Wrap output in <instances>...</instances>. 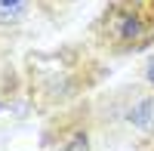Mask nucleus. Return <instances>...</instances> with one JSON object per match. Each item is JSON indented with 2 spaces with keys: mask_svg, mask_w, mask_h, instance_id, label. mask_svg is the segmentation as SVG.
<instances>
[{
  "mask_svg": "<svg viewBox=\"0 0 154 151\" xmlns=\"http://www.w3.org/2000/svg\"><path fill=\"white\" fill-rule=\"evenodd\" d=\"M102 74V65L80 46H65L59 53L31 59V96L40 108H56L89 90Z\"/></svg>",
  "mask_w": 154,
  "mask_h": 151,
  "instance_id": "1",
  "label": "nucleus"
},
{
  "mask_svg": "<svg viewBox=\"0 0 154 151\" xmlns=\"http://www.w3.org/2000/svg\"><path fill=\"white\" fill-rule=\"evenodd\" d=\"M89 40L99 53L133 56L154 43V0H114L96 16Z\"/></svg>",
  "mask_w": 154,
  "mask_h": 151,
  "instance_id": "2",
  "label": "nucleus"
},
{
  "mask_svg": "<svg viewBox=\"0 0 154 151\" xmlns=\"http://www.w3.org/2000/svg\"><path fill=\"white\" fill-rule=\"evenodd\" d=\"M56 145L53 151H96L93 142V123H89L86 111H71L62 120V130H56Z\"/></svg>",
  "mask_w": 154,
  "mask_h": 151,
  "instance_id": "3",
  "label": "nucleus"
},
{
  "mask_svg": "<svg viewBox=\"0 0 154 151\" xmlns=\"http://www.w3.org/2000/svg\"><path fill=\"white\" fill-rule=\"evenodd\" d=\"M123 120L139 142H154V93H136L126 105Z\"/></svg>",
  "mask_w": 154,
  "mask_h": 151,
  "instance_id": "4",
  "label": "nucleus"
},
{
  "mask_svg": "<svg viewBox=\"0 0 154 151\" xmlns=\"http://www.w3.org/2000/svg\"><path fill=\"white\" fill-rule=\"evenodd\" d=\"M34 3L40 6V12H46L49 19H59L62 12H68V9L77 3V0H34Z\"/></svg>",
  "mask_w": 154,
  "mask_h": 151,
  "instance_id": "5",
  "label": "nucleus"
},
{
  "mask_svg": "<svg viewBox=\"0 0 154 151\" xmlns=\"http://www.w3.org/2000/svg\"><path fill=\"white\" fill-rule=\"evenodd\" d=\"M0 6L9 9V6H22V0H0Z\"/></svg>",
  "mask_w": 154,
  "mask_h": 151,
  "instance_id": "6",
  "label": "nucleus"
},
{
  "mask_svg": "<svg viewBox=\"0 0 154 151\" xmlns=\"http://www.w3.org/2000/svg\"><path fill=\"white\" fill-rule=\"evenodd\" d=\"M0 111H3V105H0Z\"/></svg>",
  "mask_w": 154,
  "mask_h": 151,
  "instance_id": "7",
  "label": "nucleus"
}]
</instances>
